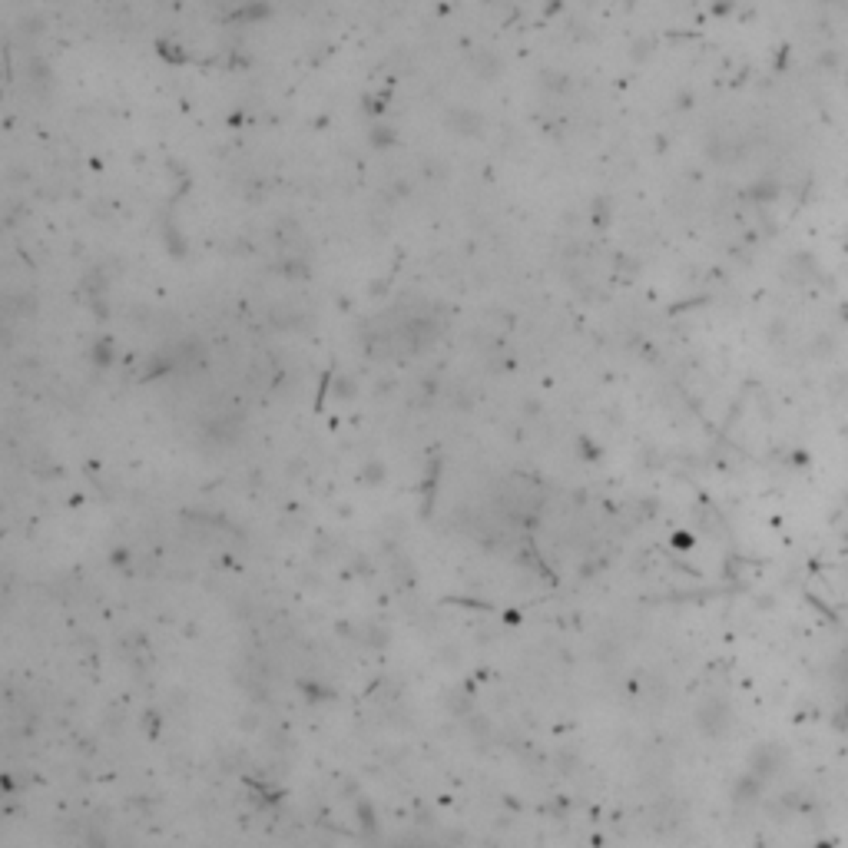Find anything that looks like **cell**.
<instances>
[{
	"label": "cell",
	"mask_w": 848,
	"mask_h": 848,
	"mask_svg": "<svg viewBox=\"0 0 848 848\" xmlns=\"http://www.w3.org/2000/svg\"><path fill=\"white\" fill-rule=\"evenodd\" d=\"M835 696H838L842 716H845V722H848V643L842 649V660H838V689H835Z\"/></svg>",
	"instance_id": "1"
}]
</instances>
